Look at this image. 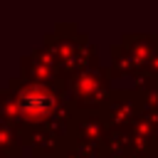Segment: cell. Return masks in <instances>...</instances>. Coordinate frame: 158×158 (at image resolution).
<instances>
[{"instance_id":"obj_1","label":"cell","mask_w":158,"mask_h":158,"mask_svg":"<svg viewBox=\"0 0 158 158\" xmlns=\"http://www.w3.org/2000/svg\"><path fill=\"white\" fill-rule=\"evenodd\" d=\"M20 106H22V111H37V109L42 111V109H47V106H49V96H47V94H40V91L22 94Z\"/></svg>"}]
</instances>
